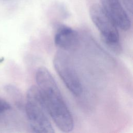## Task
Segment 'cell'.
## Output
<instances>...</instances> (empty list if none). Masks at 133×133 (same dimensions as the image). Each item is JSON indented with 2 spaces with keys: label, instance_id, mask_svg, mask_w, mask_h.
Here are the masks:
<instances>
[{
  "label": "cell",
  "instance_id": "cell-1",
  "mask_svg": "<svg viewBox=\"0 0 133 133\" xmlns=\"http://www.w3.org/2000/svg\"><path fill=\"white\" fill-rule=\"evenodd\" d=\"M36 82L46 108L57 127L68 132L74 128V120L53 76L45 67L36 71Z\"/></svg>",
  "mask_w": 133,
  "mask_h": 133
},
{
  "label": "cell",
  "instance_id": "cell-2",
  "mask_svg": "<svg viewBox=\"0 0 133 133\" xmlns=\"http://www.w3.org/2000/svg\"><path fill=\"white\" fill-rule=\"evenodd\" d=\"M24 109L30 127L33 132H55L48 116L49 115L37 86H32L29 88Z\"/></svg>",
  "mask_w": 133,
  "mask_h": 133
},
{
  "label": "cell",
  "instance_id": "cell-3",
  "mask_svg": "<svg viewBox=\"0 0 133 133\" xmlns=\"http://www.w3.org/2000/svg\"><path fill=\"white\" fill-rule=\"evenodd\" d=\"M89 15L104 44L113 52L119 53L122 48L117 27L102 7L98 4L92 5L89 9Z\"/></svg>",
  "mask_w": 133,
  "mask_h": 133
},
{
  "label": "cell",
  "instance_id": "cell-4",
  "mask_svg": "<svg viewBox=\"0 0 133 133\" xmlns=\"http://www.w3.org/2000/svg\"><path fill=\"white\" fill-rule=\"evenodd\" d=\"M54 68L69 90L75 96H80L83 91L81 82L74 64L64 50L59 49L55 54Z\"/></svg>",
  "mask_w": 133,
  "mask_h": 133
},
{
  "label": "cell",
  "instance_id": "cell-5",
  "mask_svg": "<svg viewBox=\"0 0 133 133\" xmlns=\"http://www.w3.org/2000/svg\"><path fill=\"white\" fill-rule=\"evenodd\" d=\"M102 7L117 28L127 31L131 26V21L119 0H101Z\"/></svg>",
  "mask_w": 133,
  "mask_h": 133
},
{
  "label": "cell",
  "instance_id": "cell-6",
  "mask_svg": "<svg viewBox=\"0 0 133 133\" xmlns=\"http://www.w3.org/2000/svg\"><path fill=\"white\" fill-rule=\"evenodd\" d=\"M54 42L56 46L61 50H71L77 45L78 35L72 28L61 25L56 31L54 36Z\"/></svg>",
  "mask_w": 133,
  "mask_h": 133
},
{
  "label": "cell",
  "instance_id": "cell-7",
  "mask_svg": "<svg viewBox=\"0 0 133 133\" xmlns=\"http://www.w3.org/2000/svg\"><path fill=\"white\" fill-rule=\"evenodd\" d=\"M6 91L12 97L15 101L16 104L21 108L23 105V99L21 93L16 87L12 85H7L5 87Z\"/></svg>",
  "mask_w": 133,
  "mask_h": 133
},
{
  "label": "cell",
  "instance_id": "cell-8",
  "mask_svg": "<svg viewBox=\"0 0 133 133\" xmlns=\"http://www.w3.org/2000/svg\"><path fill=\"white\" fill-rule=\"evenodd\" d=\"M11 106L5 100L0 99V113L10 109Z\"/></svg>",
  "mask_w": 133,
  "mask_h": 133
},
{
  "label": "cell",
  "instance_id": "cell-9",
  "mask_svg": "<svg viewBox=\"0 0 133 133\" xmlns=\"http://www.w3.org/2000/svg\"><path fill=\"white\" fill-rule=\"evenodd\" d=\"M126 9L130 13L132 11V0H122Z\"/></svg>",
  "mask_w": 133,
  "mask_h": 133
},
{
  "label": "cell",
  "instance_id": "cell-10",
  "mask_svg": "<svg viewBox=\"0 0 133 133\" xmlns=\"http://www.w3.org/2000/svg\"><path fill=\"white\" fill-rule=\"evenodd\" d=\"M3 1H10V0H3Z\"/></svg>",
  "mask_w": 133,
  "mask_h": 133
}]
</instances>
